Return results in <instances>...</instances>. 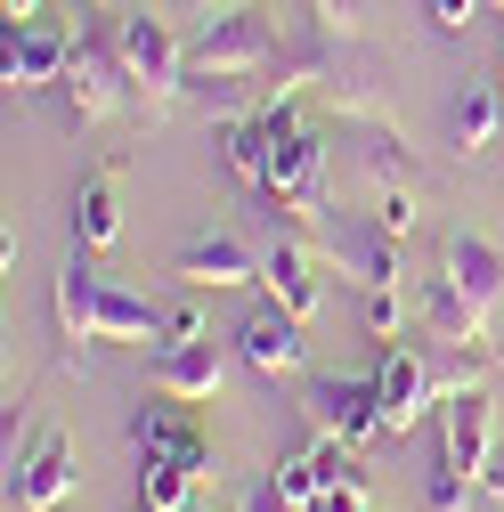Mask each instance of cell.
Returning <instances> with one entry per match:
<instances>
[{
  "label": "cell",
  "mask_w": 504,
  "mask_h": 512,
  "mask_svg": "<svg viewBox=\"0 0 504 512\" xmlns=\"http://www.w3.org/2000/svg\"><path fill=\"white\" fill-rule=\"evenodd\" d=\"M114 49H122V66H131V90H139L147 122H171V114H179V90H187V49H179V33L139 9V17L114 25Z\"/></svg>",
  "instance_id": "cell-1"
},
{
  "label": "cell",
  "mask_w": 504,
  "mask_h": 512,
  "mask_svg": "<svg viewBox=\"0 0 504 512\" xmlns=\"http://www.w3.org/2000/svg\"><path fill=\"white\" fill-rule=\"evenodd\" d=\"M269 66H277V9H220V17H204L196 49H187V74L196 82L269 74Z\"/></svg>",
  "instance_id": "cell-2"
},
{
  "label": "cell",
  "mask_w": 504,
  "mask_h": 512,
  "mask_svg": "<svg viewBox=\"0 0 504 512\" xmlns=\"http://www.w3.org/2000/svg\"><path fill=\"white\" fill-rule=\"evenodd\" d=\"M261 196L277 212H318L326 204V147L309 139V131H277V155H269V179H261Z\"/></svg>",
  "instance_id": "cell-3"
},
{
  "label": "cell",
  "mask_w": 504,
  "mask_h": 512,
  "mask_svg": "<svg viewBox=\"0 0 504 512\" xmlns=\"http://www.w3.org/2000/svg\"><path fill=\"white\" fill-rule=\"evenodd\" d=\"M131 439L147 447V456L187 464L196 480L220 472V456H212V439H204V423H196V407H187V399H171V407H139V415H131Z\"/></svg>",
  "instance_id": "cell-4"
},
{
  "label": "cell",
  "mask_w": 504,
  "mask_h": 512,
  "mask_svg": "<svg viewBox=\"0 0 504 512\" xmlns=\"http://www.w3.org/2000/svg\"><path fill=\"white\" fill-rule=\"evenodd\" d=\"M374 391H383V431H415V423L431 415V399H439V366H431L423 350L391 342V350H383V374H374Z\"/></svg>",
  "instance_id": "cell-5"
},
{
  "label": "cell",
  "mask_w": 504,
  "mask_h": 512,
  "mask_svg": "<svg viewBox=\"0 0 504 512\" xmlns=\"http://www.w3.org/2000/svg\"><path fill=\"white\" fill-rule=\"evenodd\" d=\"M301 415H309L318 439H350V447L383 439V391H374V382H318Z\"/></svg>",
  "instance_id": "cell-6"
},
{
  "label": "cell",
  "mask_w": 504,
  "mask_h": 512,
  "mask_svg": "<svg viewBox=\"0 0 504 512\" xmlns=\"http://www.w3.org/2000/svg\"><path fill=\"white\" fill-rule=\"evenodd\" d=\"M0 66H9L17 90H49V82H66L74 74V33H57V25H9V41H0Z\"/></svg>",
  "instance_id": "cell-7"
},
{
  "label": "cell",
  "mask_w": 504,
  "mask_h": 512,
  "mask_svg": "<svg viewBox=\"0 0 504 512\" xmlns=\"http://www.w3.org/2000/svg\"><path fill=\"white\" fill-rule=\"evenodd\" d=\"M301 326H309V317H293V309H277V301L252 309L244 334H236L244 366H252V374H301V366H309V334H301Z\"/></svg>",
  "instance_id": "cell-8"
},
{
  "label": "cell",
  "mask_w": 504,
  "mask_h": 512,
  "mask_svg": "<svg viewBox=\"0 0 504 512\" xmlns=\"http://www.w3.org/2000/svg\"><path fill=\"white\" fill-rule=\"evenodd\" d=\"M439 431H448V456H439V464H456V472L480 480V464L496 456V407H488V391H448V399H439Z\"/></svg>",
  "instance_id": "cell-9"
},
{
  "label": "cell",
  "mask_w": 504,
  "mask_h": 512,
  "mask_svg": "<svg viewBox=\"0 0 504 512\" xmlns=\"http://www.w3.org/2000/svg\"><path fill=\"white\" fill-rule=\"evenodd\" d=\"M122 90H131V66H122V49L106 41H82L74 49V74H66V98H74V122H106L122 106Z\"/></svg>",
  "instance_id": "cell-10"
},
{
  "label": "cell",
  "mask_w": 504,
  "mask_h": 512,
  "mask_svg": "<svg viewBox=\"0 0 504 512\" xmlns=\"http://www.w3.org/2000/svg\"><path fill=\"white\" fill-rule=\"evenodd\" d=\"M423 334L439 342V350H480L488 342V317H480V301L448 277V269H439L431 285H423Z\"/></svg>",
  "instance_id": "cell-11"
},
{
  "label": "cell",
  "mask_w": 504,
  "mask_h": 512,
  "mask_svg": "<svg viewBox=\"0 0 504 512\" xmlns=\"http://www.w3.org/2000/svg\"><path fill=\"white\" fill-rule=\"evenodd\" d=\"M439 269H448V277L480 301V317H488V326H504V252H496L488 236H448Z\"/></svg>",
  "instance_id": "cell-12"
},
{
  "label": "cell",
  "mask_w": 504,
  "mask_h": 512,
  "mask_svg": "<svg viewBox=\"0 0 504 512\" xmlns=\"http://www.w3.org/2000/svg\"><path fill=\"white\" fill-rule=\"evenodd\" d=\"M179 285H261V261H252V244L244 236H196L171 261Z\"/></svg>",
  "instance_id": "cell-13"
},
{
  "label": "cell",
  "mask_w": 504,
  "mask_h": 512,
  "mask_svg": "<svg viewBox=\"0 0 504 512\" xmlns=\"http://www.w3.org/2000/svg\"><path fill=\"white\" fill-rule=\"evenodd\" d=\"M220 382H228V358H220L212 342H187V350H163V358H155V391H163V399L212 407Z\"/></svg>",
  "instance_id": "cell-14"
},
{
  "label": "cell",
  "mask_w": 504,
  "mask_h": 512,
  "mask_svg": "<svg viewBox=\"0 0 504 512\" xmlns=\"http://www.w3.org/2000/svg\"><path fill=\"white\" fill-rule=\"evenodd\" d=\"M66 488H74V447H66V439H41L33 456L9 472V504H17V512H49Z\"/></svg>",
  "instance_id": "cell-15"
},
{
  "label": "cell",
  "mask_w": 504,
  "mask_h": 512,
  "mask_svg": "<svg viewBox=\"0 0 504 512\" xmlns=\"http://www.w3.org/2000/svg\"><path fill=\"white\" fill-rule=\"evenodd\" d=\"M261 285H269V301H277V309H293V317H318V261H309L301 244L261 252Z\"/></svg>",
  "instance_id": "cell-16"
},
{
  "label": "cell",
  "mask_w": 504,
  "mask_h": 512,
  "mask_svg": "<svg viewBox=\"0 0 504 512\" xmlns=\"http://www.w3.org/2000/svg\"><path fill=\"white\" fill-rule=\"evenodd\" d=\"M98 285L106 277L82 261V252L57 269V326H66V342H98Z\"/></svg>",
  "instance_id": "cell-17"
},
{
  "label": "cell",
  "mask_w": 504,
  "mask_h": 512,
  "mask_svg": "<svg viewBox=\"0 0 504 512\" xmlns=\"http://www.w3.org/2000/svg\"><path fill=\"white\" fill-rule=\"evenodd\" d=\"M155 334H163V317H155L131 285L106 277V285H98V342H155Z\"/></svg>",
  "instance_id": "cell-18"
},
{
  "label": "cell",
  "mask_w": 504,
  "mask_h": 512,
  "mask_svg": "<svg viewBox=\"0 0 504 512\" xmlns=\"http://www.w3.org/2000/svg\"><path fill=\"white\" fill-rule=\"evenodd\" d=\"M496 122H504V90H496V82H472V90L456 98V114H448V147H456V155H480V147L496 139Z\"/></svg>",
  "instance_id": "cell-19"
},
{
  "label": "cell",
  "mask_w": 504,
  "mask_h": 512,
  "mask_svg": "<svg viewBox=\"0 0 504 512\" xmlns=\"http://www.w3.org/2000/svg\"><path fill=\"white\" fill-rule=\"evenodd\" d=\"M114 236H122V196H114V171H98V179H82V196H74V244L98 252Z\"/></svg>",
  "instance_id": "cell-20"
},
{
  "label": "cell",
  "mask_w": 504,
  "mask_h": 512,
  "mask_svg": "<svg viewBox=\"0 0 504 512\" xmlns=\"http://www.w3.org/2000/svg\"><path fill=\"white\" fill-rule=\"evenodd\" d=\"M187 504H196V472L171 464V456H147V472H139V512H187Z\"/></svg>",
  "instance_id": "cell-21"
},
{
  "label": "cell",
  "mask_w": 504,
  "mask_h": 512,
  "mask_svg": "<svg viewBox=\"0 0 504 512\" xmlns=\"http://www.w3.org/2000/svg\"><path fill=\"white\" fill-rule=\"evenodd\" d=\"M269 488L293 504V512H318V496H326V472L318 464H309V456H285L277 472H269Z\"/></svg>",
  "instance_id": "cell-22"
},
{
  "label": "cell",
  "mask_w": 504,
  "mask_h": 512,
  "mask_svg": "<svg viewBox=\"0 0 504 512\" xmlns=\"http://www.w3.org/2000/svg\"><path fill=\"white\" fill-rule=\"evenodd\" d=\"M399 236H366V244H342V261L366 277V285H399V252H391Z\"/></svg>",
  "instance_id": "cell-23"
},
{
  "label": "cell",
  "mask_w": 504,
  "mask_h": 512,
  "mask_svg": "<svg viewBox=\"0 0 504 512\" xmlns=\"http://www.w3.org/2000/svg\"><path fill=\"white\" fill-rule=\"evenodd\" d=\"M472 496H480V480H472V472H456V464H439V472H431V488H423V504H431V512H472Z\"/></svg>",
  "instance_id": "cell-24"
},
{
  "label": "cell",
  "mask_w": 504,
  "mask_h": 512,
  "mask_svg": "<svg viewBox=\"0 0 504 512\" xmlns=\"http://www.w3.org/2000/svg\"><path fill=\"white\" fill-rule=\"evenodd\" d=\"M374 228H383V236H407V228H415V179H407V187H383V212H374Z\"/></svg>",
  "instance_id": "cell-25"
},
{
  "label": "cell",
  "mask_w": 504,
  "mask_h": 512,
  "mask_svg": "<svg viewBox=\"0 0 504 512\" xmlns=\"http://www.w3.org/2000/svg\"><path fill=\"white\" fill-rule=\"evenodd\" d=\"M366 334H374V342H399V293H391V285H374V301H366Z\"/></svg>",
  "instance_id": "cell-26"
},
{
  "label": "cell",
  "mask_w": 504,
  "mask_h": 512,
  "mask_svg": "<svg viewBox=\"0 0 504 512\" xmlns=\"http://www.w3.org/2000/svg\"><path fill=\"white\" fill-rule=\"evenodd\" d=\"M187 342H204V317L179 301V309H163V350H187Z\"/></svg>",
  "instance_id": "cell-27"
},
{
  "label": "cell",
  "mask_w": 504,
  "mask_h": 512,
  "mask_svg": "<svg viewBox=\"0 0 504 512\" xmlns=\"http://www.w3.org/2000/svg\"><path fill=\"white\" fill-rule=\"evenodd\" d=\"M480 9H488V0H431V25H439V33H464Z\"/></svg>",
  "instance_id": "cell-28"
},
{
  "label": "cell",
  "mask_w": 504,
  "mask_h": 512,
  "mask_svg": "<svg viewBox=\"0 0 504 512\" xmlns=\"http://www.w3.org/2000/svg\"><path fill=\"white\" fill-rule=\"evenodd\" d=\"M318 512H366V480L350 472V480H334L326 496H318Z\"/></svg>",
  "instance_id": "cell-29"
},
{
  "label": "cell",
  "mask_w": 504,
  "mask_h": 512,
  "mask_svg": "<svg viewBox=\"0 0 504 512\" xmlns=\"http://www.w3.org/2000/svg\"><path fill=\"white\" fill-rule=\"evenodd\" d=\"M480 496H496V504H504V447H496V456L480 464Z\"/></svg>",
  "instance_id": "cell-30"
},
{
  "label": "cell",
  "mask_w": 504,
  "mask_h": 512,
  "mask_svg": "<svg viewBox=\"0 0 504 512\" xmlns=\"http://www.w3.org/2000/svg\"><path fill=\"white\" fill-rule=\"evenodd\" d=\"M0 9H9V25H33V17H41V0H0Z\"/></svg>",
  "instance_id": "cell-31"
},
{
  "label": "cell",
  "mask_w": 504,
  "mask_h": 512,
  "mask_svg": "<svg viewBox=\"0 0 504 512\" xmlns=\"http://www.w3.org/2000/svg\"><path fill=\"white\" fill-rule=\"evenodd\" d=\"M252 512H293V504H285V496H277V488L261 480V496H252Z\"/></svg>",
  "instance_id": "cell-32"
},
{
  "label": "cell",
  "mask_w": 504,
  "mask_h": 512,
  "mask_svg": "<svg viewBox=\"0 0 504 512\" xmlns=\"http://www.w3.org/2000/svg\"><path fill=\"white\" fill-rule=\"evenodd\" d=\"M318 9H326V17H342V25H350V17H358V9H366V0H318Z\"/></svg>",
  "instance_id": "cell-33"
},
{
  "label": "cell",
  "mask_w": 504,
  "mask_h": 512,
  "mask_svg": "<svg viewBox=\"0 0 504 512\" xmlns=\"http://www.w3.org/2000/svg\"><path fill=\"white\" fill-rule=\"evenodd\" d=\"M196 9H220V0H196Z\"/></svg>",
  "instance_id": "cell-34"
},
{
  "label": "cell",
  "mask_w": 504,
  "mask_h": 512,
  "mask_svg": "<svg viewBox=\"0 0 504 512\" xmlns=\"http://www.w3.org/2000/svg\"><path fill=\"white\" fill-rule=\"evenodd\" d=\"M187 512H212V504H187Z\"/></svg>",
  "instance_id": "cell-35"
},
{
  "label": "cell",
  "mask_w": 504,
  "mask_h": 512,
  "mask_svg": "<svg viewBox=\"0 0 504 512\" xmlns=\"http://www.w3.org/2000/svg\"><path fill=\"white\" fill-rule=\"evenodd\" d=\"M488 9H504V0H488Z\"/></svg>",
  "instance_id": "cell-36"
}]
</instances>
